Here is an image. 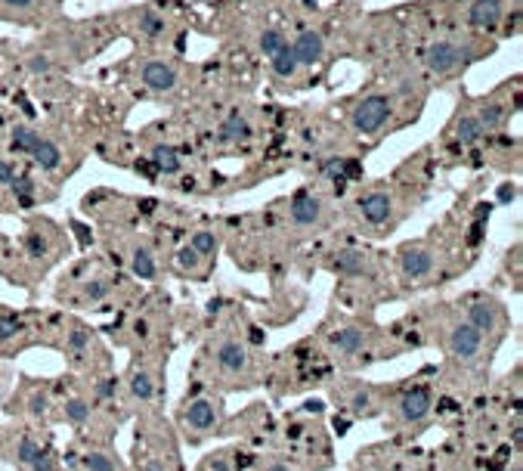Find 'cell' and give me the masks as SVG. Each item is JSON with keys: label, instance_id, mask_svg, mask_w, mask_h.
<instances>
[{"label": "cell", "instance_id": "cell-42", "mask_svg": "<svg viewBox=\"0 0 523 471\" xmlns=\"http://www.w3.org/2000/svg\"><path fill=\"white\" fill-rule=\"evenodd\" d=\"M6 6H10V10H28L31 3H35V0H3Z\"/></svg>", "mask_w": 523, "mask_h": 471}, {"label": "cell", "instance_id": "cell-40", "mask_svg": "<svg viewBox=\"0 0 523 471\" xmlns=\"http://www.w3.org/2000/svg\"><path fill=\"white\" fill-rule=\"evenodd\" d=\"M69 344L75 350H81V348H87V335L84 332H71V338H69Z\"/></svg>", "mask_w": 523, "mask_h": 471}, {"label": "cell", "instance_id": "cell-35", "mask_svg": "<svg viewBox=\"0 0 523 471\" xmlns=\"http://www.w3.org/2000/svg\"><path fill=\"white\" fill-rule=\"evenodd\" d=\"M105 295H109V285H105V282H90L87 285V298H90V301H103Z\"/></svg>", "mask_w": 523, "mask_h": 471}, {"label": "cell", "instance_id": "cell-17", "mask_svg": "<svg viewBox=\"0 0 523 471\" xmlns=\"http://www.w3.org/2000/svg\"><path fill=\"white\" fill-rule=\"evenodd\" d=\"M332 344L341 354H356L362 348V332L360 329H341L332 335Z\"/></svg>", "mask_w": 523, "mask_h": 471}, {"label": "cell", "instance_id": "cell-43", "mask_svg": "<svg viewBox=\"0 0 523 471\" xmlns=\"http://www.w3.org/2000/svg\"><path fill=\"white\" fill-rule=\"evenodd\" d=\"M436 406H440V413H455V409H459V406H455V400H449V397H443Z\"/></svg>", "mask_w": 523, "mask_h": 471}, {"label": "cell", "instance_id": "cell-19", "mask_svg": "<svg viewBox=\"0 0 523 471\" xmlns=\"http://www.w3.org/2000/svg\"><path fill=\"white\" fill-rule=\"evenodd\" d=\"M37 143H41V134H37L35 128H28V124H19V128L12 130V149L16 152H31Z\"/></svg>", "mask_w": 523, "mask_h": 471}, {"label": "cell", "instance_id": "cell-14", "mask_svg": "<svg viewBox=\"0 0 523 471\" xmlns=\"http://www.w3.org/2000/svg\"><path fill=\"white\" fill-rule=\"evenodd\" d=\"M335 270L337 273H366L369 270V264H366V255L362 251H337L335 255Z\"/></svg>", "mask_w": 523, "mask_h": 471}, {"label": "cell", "instance_id": "cell-29", "mask_svg": "<svg viewBox=\"0 0 523 471\" xmlns=\"http://www.w3.org/2000/svg\"><path fill=\"white\" fill-rule=\"evenodd\" d=\"M192 248L198 251V255H214L217 251V239L211 233H195L192 236Z\"/></svg>", "mask_w": 523, "mask_h": 471}, {"label": "cell", "instance_id": "cell-36", "mask_svg": "<svg viewBox=\"0 0 523 471\" xmlns=\"http://www.w3.org/2000/svg\"><path fill=\"white\" fill-rule=\"evenodd\" d=\"M514 198H517V187H514V183H505V187L499 189V202L508 205V202H514Z\"/></svg>", "mask_w": 523, "mask_h": 471}, {"label": "cell", "instance_id": "cell-10", "mask_svg": "<svg viewBox=\"0 0 523 471\" xmlns=\"http://www.w3.org/2000/svg\"><path fill=\"white\" fill-rule=\"evenodd\" d=\"M430 267H434V255L425 251V248H415V251H406V255H402V273H406L409 280H421V276H427Z\"/></svg>", "mask_w": 523, "mask_h": 471}, {"label": "cell", "instance_id": "cell-47", "mask_svg": "<svg viewBox=\"0 0 523 471\" xmlns=\"http://www.w3.org/2000/svg\"><path fill=\"white\" fill-rule=\"evenodd\" d=\"M112 391H115V382H103V384H99V397H112Z\"/></svg>", "mask_w": 523, "mask_h": 471}, {"label": "cell", "instance_id": "cell-4", "mask_svg": "<svg viewBox=\"0 0 523 471\" xmlns=\"http://www.w3.org/2000/svg\"><path fill=\"white\" fill-rule=\"evenodd\" d=\"M143 84L152 90H174L177 87V71L174 65L161 62V59H152L143 65Z\"/></svg>", "mask_w": 523, "mask_h": 471}, {"label": "cell", "instance_id": "cell-15", "mask_svg": "<svg viewBox=\"0 0 523 471\" xmlns=\"http://www.w3.org/2000/svg\"><path fill=\"white\" fill-rule=\"evenodd\" d=\"M220 137H223V140H248V137H251V124H248V118H245L242 112H233V115H229L227 121H223Z\"/></svg>", "mask_w": 523, "mask_h": 471}, {"label": "cell", "instance_id": "cell-9", "mask_svg": "<svg viewBox=\"0 0 523 471\" xmlns=\"http://www.w3.org/2000/svg\"><path fill=\"white\" fill-rule=\"evenodd\" d=\"M427 413H430V391L427 388H415L402 397V419L421 422Z\"/></svg>", "mask_w": 523, "mask_h": 471}, {"label": "cell", "instance_id": "cell-6", "mask_svg": "<svg viewBox=\"0 0 523 471\" xmlns=\"http://www.w3.org/2000/svg\"><path fill=\"white\" fill-rule=\"evenodd\" d=\"M468 22H471L474 28L493 31L495 25L502 22V0H474L471 12H468Z\"/></svg>", "mask_w": 523, "mask_h": 471}, {"label": "cell", "instance_id": "cell-13", "mask_svg": "<svg viewBox=\"0 0 523 471\" xmlns=\"http://www.w3.org/2000/svg\"><path fill=\"white\" fill-rule=\"evenodd\" d=\"M31 158H35L37 164H41L44 171H56L59 168V162H62V152H59V146L56 143H50V140H44L41 137V143L35 146V149L28 152Z\"/></svg>", "mask_w": 523, "mask_h": 471}, {"label": "cell", "instance_id": "cell-41", "mask_svg": "<svg viewBox=\"0 0 523 471\" xmlns=\"http://www.w3.org/2000/svg\"><path fill=\"white\" fill-rule=\"evenodd\" d=\"M44 409H47V397L35 394V397H31V413H35V416H41Z\"/></svg>", "mask_w": 523, "mask_h": 471}, {"label": "cell", "instance_id": "cell-12", "mask_svg": "<svg viewBox=\"0 0 523 471\" xmlns=\"http://www.w3.org/2000/svg\"><path fill=\"white\" fill-rule=\"evenodd\" d=\"M214 419H217V413H214V406H211L208 400H192L186 406V422L192 425V428L204 431V428L214 425Z\"/></svg>", "mask_w": 523, "mask_h": 471}, {"label": "cell", "instance_id": "cell-48", "mask_svg": "<svg viewBox=\"0 0 523 471\" xmlns=\"http://www.w3.org/2000/svg\"><path fill=\"white\" fill-rule=\"evenodd\" d=\"M267 471H291V468H288V465H282V462H276V465H269Z\"/></svg>", "mask_w": 523, "mask_h": 471}, {"label": "cell", "instance_id": "cell-8", "mask_svg": "<svg viewBox=\"0 0 523 471\" xmlns=\"http://www.w3.org/2000/svg\"><path fill=\"white\" fill-rule=\"evenodd\" d=\"M322 217V202L313 196H297L294 202H291V221L297 223V227H310V223H316Z\"/></svg>", "mask_w": 523, "mask_h": 471}, {"label": "cell", "instance_id": "cell-22", "mask_svg": "<svg viewBox=\"0 0 523 471\" xmlns=\"http://www.w3.org/2000/svg\"><path fill=\"white\" fill-rule=\"evenodd\" d=\"M483 134H486V130H483V124L477 121L474 115H465V118L459 121V140H461V143H477Z\"/></svg>", "mask_w": 523, "mask_h": 471}, {"label": "cell", "instance_id": "cell-33", "mask_svg": "<svg viewBox=\"0 0 523 471\" xmlns=\"http://www.w3.org/2000/svg\"><path fill=\"white\" fill-rule=\"evenodd\" d=\"M19 329H22V323L16 316H0V338H12Z\"/></svg>", "mask_w": 523, "mask_h": 471}, {"label": "cell", "instance_id": "cell-31", "mask_svg": "<svg viewBox=\"0 0 523 471\" xmlns=\"http://www.w3.org/2000/svg\"><path fill=\"white\" fill-rule=\"evenodd\" d=\"M198 257H202V255H198V251L189 245V248H183L180 255H177V261H180L183 270H195V267H198Z\"/></svg>", "mask_w": 523, "mask_h": 471}, {"label": "cell", "instance_id": "cell-44", "mask_svg": "<svg viewBox=\"0 0 523 471\" xmlns=\"http://www.w3.org/2000/svg\"><path fill=\"white\" fill-rule=\"evenodd\" d=\"M366 406H369V394L362 391V394H356V397H353V409H366Z\"/></svg>", "mask_w": 523, "mask_h": 471}, {"label": "cell", "instance_id": "cell-11", "mask_svg": "<svg viewBox=\"0 0 523 471\" xmlns=\"http://www.w3.org/2000/svg\"><path fill=\"white\" fill-rule=\"evenodd\" d=\"M217 363H220L223 369H229V372H238V369L248 366V354H245V348L238 341H227L217 350Z\"/></svg>", "mask_w": 523, "mask_h": 471}, {"label": "cell", "instance_id": "cell-26", "mask_svg": "<svg viewBox=\"0 0 523 471\" xmlns=\"http://www.w3.org/2000/svg\"><path fill=\"white\" fill-rule=\"evenodd\" d=\"M502 118H505V109H502V105H486V109L477 115V121L483 124V130H489V128H495Z\"/></svg>", "mask_w": 523, "mask_h": 471}, {"label": "cell", "instance_id": "cell-32", "mask_svg": "<svg viewBox=\"0 0 523 471\" xmlns=\"http://www.w3.org/2000/svg\"><path fill=\"white\" fill-rule=\"evenodd\" d=\"M12 189H16V196L22 198V202H28L31 192H35V183H31L28 177H16V180H12Z\"/></svg>", "mask_w": 523, "mask_h": 471}, {"label": "cell", "instance_id": "cell-45", "mask_svg": "<svg viewBox=\"0 0 523 471\" xmlns=\"http://www.w3.org/2000/svg\"><path fill=\"white\" fill-rule=\"evenodd\" d=\"M251 465H254V456H248V453L236 459V468H251Z\"/></svg>", "mask_w": 523, "mask_h": 471}, {"label": "cell", "instance_id": "cell-49", "mask_svg": "<svg viewBox=\"0 0 523 471\" xmlns=\"http://www.w3.org/2000/svg\"><path fill=\"white\" fill-rule=\"evenodd\" d=\"M511 471H520V468H511Z\"/></svg>", "mask_w": 523, "mask_h": 471}, {"label": "cell", "instance_id": "cell-7", "mask_svg": "<svg viewBox=\"0 0 523 471\" xmlns=\"http://www.w3.org/2000/svg\"><path fill=\"white\" fill-rule=\"evenodd\" d=\"M390 208H393V202H390L387 192H369L366 198H360V214L366 217L369 223H375V227L387 223Z\"/></svg>", "mask_w": 523, "mask_h": 471}, {"label": "cell", "instance_id": "cell-25", "mask_svg": "<svg viewBox=\"0 0 523 471\" xmlns=\"http://www.w3.org/2000/svg\"><path fill=\"white\" fill-rule=\"evenodd\" d=\"M65 416H69L75 425H84V422L90 419V406L84 400H69V403H65Z\"/></svg>", "mask_w": 523, "mask_h": 471}, {"label": "cell", "instance_id": "cell-27", "mask_svg": "<svg viewBox=\"0 0 523 471\" xmlns=\"http://www.w3.org/2000/svg\"><path fill=\"white\" fill-rule=\"evenodd\" d=\"M84 468L87 471H115V462L103 453H87L84 456Z\"/></svg>", "mask_w": 523, "mask_h": 471}, {"label": "cell", "instance_id": "cell-37", "mask_svg": "<svg viewBox=\"0 0 523 471\" xmlns=\"http://www.w3.org/2000/svg\"><path fill=\"white\" fill-rule=\"evenodd\" d=\"M16 180V168L12 162H0V183H12Z\"/></svg>", "mask_w": 523, "mask_h": 471}, {"label": "cell", "instance_id": "cell-46", "mask_svg": "<svg viewBox=\"0 0 523 471\" xmlns=\"http://www.w3.org/2000/svg\"><path fill=\"white\" fill-rule=\"evenodd\" d=\"M208 471H229V465L223 459H211L208 462Z\"/></svg>", "mask_w": 523, "mask_h": 471}, {"label": "cell", "instance_id": "cell-28", "mask_svg": "<svg viewBox=\"0 0 523 471\" xmlns=\"http://www.w3.org/2000/svg\"><path fill=\"white\" fill-rule=\"evenodd\" d=\"M130 391H134V397H140V400H149L152 397V378L145 375V372H136L134 375V382H130Z\"/></svg>", "mask_w": 523, "mask_h": 471}, {"label": "cell", "instance_id": "cell-18", "mask_svg": "<svg viewBox=\"0 0 523 471\" xmlns=\"http://www.w3.org/2000/svg\"><path fill=\"white\" fill-rule=\"evenodd\" d=\"M152 162H155V168L164 171V174H177V171H180V155H177L170 146H155Z\"/></svg>", "mask_w": 523, "mask_h": 471}, {"label": "cell", "instance_id": "cell-2", "mask_svg": "<svg viewBox=\"0 0 523 471\" xmlns=\"http://www.w3.org/2000/svg\"><path fill=\"white\" fill-rule=\"evenodd\" d=\"M468 59H471V53L461 47V44H455V41H436V44H430V47H427L425 62H427L430 71H436V75H449V71H455L459 65H465Z\"/></svg>", "mask_w": 523, "mask_h": 471}, {"label": "cell", "instance_id": "cell-5", "mask_svg": "<svg viewBox=\"0 0 523 471\" xmlns=\"http://www.w3.org/2000/svg\"><path fill=\"white\" fill-rule=\"evenodd\" d=\"M480 344H483V332L474 329L471 323L452 329V350H455V357H461V360H471V357H477Z\"/></svg>", "mask_w": 523, "mask_h": 471}, {"label": "cell", "instance_id": "cell-34", "mask_svg": "<svg viewBox=\"0 0 523 471\" xmlns=\"http://www.w3.org/2000/svg\"><path fill=\"white\" fill-rule=\"evenodd\" d=\"M28 465L35 468V471H53V459H50V453H44V449H41V453H37Z\"/></svg>", "mask_w": 523, "mask_h": 471}, {"label": "cell", "instance_id": "cell-21", "mask_svg": "<svg viewBox=\"0 0 523 471\" xmlns=\"http://www.w3.org/2000/svg\"><path fill=\"white\" fill-rule=\"evenodd\" d=\"M130 267H134V273L140 276V280H152V276H155V261H152L149 248H136L134 257H130Z\"/></svg>", "mask_w": 523, "mask_h": 471}, {"label": "cell", "instance_id": "cell-24", "mask_svg": "<svg viewBox=\"0 0 523 471\" xmlns=\"http://www.w3.org/2000/svg\"><path fill=\"white\" fill-rule=\"evenodd\" d=\"M140 31H143V35H149V37L161 35V31H164V19L158 16V12H143V16H140Z\"/></svg>", "mask_w": 523, "mask_h": 471}, {"label": "cell", "instance_id": "cell-30", "mask_svg": "<svg viewBox=\"0 0 523 471\" xmlns=\"http://www.w3.org/2000/svg\"><path fill=\"white\" fill-rule=\"evenodd\" d=\"M37 453H41V447H37V443L31 440V437H22V440H19V453H16V459H19V462H25V465H28V462L35 459Z\"/></svg>", "mask_w": 523, "mask_h": 471}, {"label": "cell", "instance_id": "cell-38", "mask_svg": "<svg viewBox=\"0 0 523 471\" xmlns=\"http://www.w3.org/2000/svg\"><path fill=\"white\" fill-rule=\"evenodd\" d=\"M28 69H31V71H50V59H47V56H31Z\"/></svg>", "mask_w": 523, "mask_h": 471}, {"label": "cell", "instance_id": "cell-1", "mask_svg": "<svg viewBox=\"0 0 523 471\" xmlns=\"http://www.w3.org/2000/svg\"><path fill=\"white\" fill-rule=\"evenodd\" d=\"M390 99L375 94V96H366L362 103H356L353 115H350V121H353V128L360 130V134H378L384 124L390 121Z\"/></svg>", "mask_w": 523, "mask_h": 471}, {"label": "cell", "instance_id": "cell-50", "mask_svg": "<svg viewBox=\"0 0 523 471\" xmlns=\"http://www.w3.org/2000/svg\"><path fill=\"white\" fill-rule=\"evenodd\" d=\"M514 3H520V0H514Z\"/></svg>", "mask_w": 523, "mask_h": 471}, {"label": "cell", "instance_id": "cell-16", "mask_svg": "<svg viewBox=\"0 0 523 471\" xmlns=\"http://www.w3.org/2000/svg\"><path fill=\"white\" fill-rule=\"evenodd\" d=\"M269 59H273V71H276L279 78H291L297 69H301V65H297L294 50H291V44H285V47H282L279 53H273Z\"/></svg>", "mask_w": 523, "mask_h": 471}, {"label": "cell", "instance_id": "cell-39", "mask_svg": "<svg viewBox=\"0 0 523 471\" xmlns=\"http://www.w3.org/2000/svg\"><path fill=\"white\" fill-rule=\"evenodd\" d=\"M28 251H31V255H35V257H41L44 251H47V245H44L37 236H31V239H28Z\"/></svg>", "mask_w": 523, "mask_h": 471}, {"label": "cell", "instance_id": "cell-3", "mask_svg": "<svg viewBox=\"0 0 523 471\" xmlns=\"http://www.w3.org/2000/svg\"><path fill=\"white\" fill-rule=\"evenodd\" d=\"M291 50H294V56H297V65H316L322 59V53H326V41H322L319 31H303V35L291 44Z\"/></svg>", "mask_w": 523, "mask_h": 471}, {"label": "cell", "instance_id": "cell-23", "mask_svg": "<svg viewBox=\"0 0 523 471\" xmlns=\"http://www.w3.org/2000/svg\"><path fill=\"white\" fill-rule=\"evenodd\" d=\"M285 35L282 31H276V28H269V31H263L260 35V50L267 53V56H273V53H279L282 47H285Z\"/></svg>", "mask_w": 523, "mask_h": 471}, {"label": "cell", "instance_id": "cell-20", "mask_svg": "<svg viewBox=\"0 0 523 471\" xmlns=\"http://www.w3.org/2000/svg\"><path fill=\"white\" fill-rule=\"evenodd\" d=\"M468 316H471L474 329H480V332H493L495 329V310L489 307V304H474V307L468 310Z\"/></svg>", "mask_w": 523, "mask_h": 471}]
</instances>
